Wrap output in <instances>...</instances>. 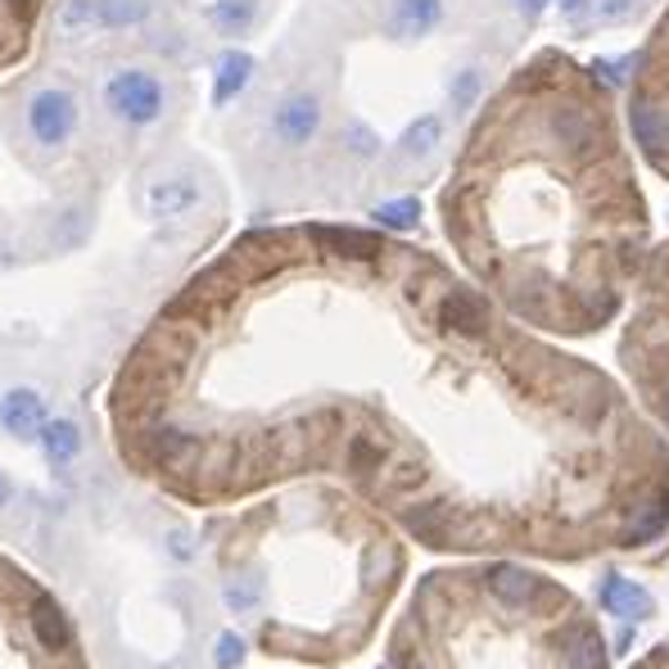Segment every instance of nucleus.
<instances>
[{"label":"nucleus","mask_w":669,"mask_h":669,"mask_svg":"<svg viewBox=\"0 0 669 669\" xmlns=\"http://www.w3.org/2000/svg\"><path fill=\"white\" fill-rule=\"evenodd\" d=\"M548 579L525 566L435 575L421 583L385 669H566V633H543L561 611Z\"/></svg>","instance_id":"nucleus-1"},{"label":"nucleus","mask_w":669,"mask_h":669,"mask_svg":"<svg viewBox=\"0 0 669 669\" xmlns=\"http://www.w3.org/2000/svg\"><path fill=\"white\" fill-rule=\"evenodd\" d=\"M0 669H91L63 601L0 552Z\"/></svg>","instance_id":"nucleus-2"},{"label":"nucleus","mask_w":669,"mask_h":669,"mask_svg":"<svg viewBox=\"0 0 669 669\" xmlns=\"http://www.w3.org/2000/svg\"><path fill=\"white\" fill-rule=\"evenodd\" d=\"M100 109L127 131H150L172 109L168 78L150 63H118L100 78Z\"/></svg>","instance_id":"nucleus-3"},{"label":"nucleus","mask_w":669,"mask_h":669,"mask_svg":"<svg viewBox=\"0 0 669 669\" xmlns=\"http://www.w3.org/2000/svg\"><path fill=\"white\" fill-rule=\"evenodd\" d=\"M78 127H82V100H78L73 87L41 82V87L28 91V100H23V131H28V141L41 154L69 150V141L78 137Z\"/></svg>","instance_id":"nucleus-4"},{"label":"nucleus","mask_w":669,"mask_h":669,"mask_svg":"<svg viewBox=\"0 0 669 669\" xmlns=\"http://www.w3.org/2000/svg\"><path fill=\"white\" fill-rule=\"evenodd\" d=\"M204 172L194 163H163L150 177H141V209L154 222H177L190 218L199 204H204Z\"/></svg>","instance_id":"nucleus-5"},{"label":"nucleus","mask_w":669,"mask_h":669,"mask_svg":"<svg viewBox=\"0 0 669 669\" xmlns=\"http://www.w3.org/2000/svg\"><path fill=\"white\" fill-rule=\"evenodd\" d=\"M154 19V0H63L54 28L59 37H91V32H131Z\"/></svg>","instance_id":"nucleus-6"},{"label":"nucleus","mask_w":669,"mask_h":669,"mask_svg":"<svg viewBox=\"0 0 669 669\" xmlns=\"http://www.w3.org/2000/svg\"><path fill=\"white\" fill-rule=\"evenodd\" d=\"M321 122H326L321 96L308 87H290L272 109H267V137H272L277 150L303 154L321 137Z\"/></svg>","instance_id":"nucleus-7"},{"label":"nucleus","mask_w":669,"mask_h":669,"mask_svg":"<svg viewBox=\"0 0 669 669\" xmlns=\"http://www.w3.org/2000/svg\"><path fill=\"white\" fill-rule=\"evenodd\" d=\"M435 326L443 334H452V340H466V345H485L489 330H493L489 303L476 290H461V286H452L435 299Z\"/></svg>","instance_id":"nucleus-8"},{"label":"nucleus","mask_w":669,"mask_h":669,"mask_svg":"<svg viewBox=\"0 0 669 669\" xmlns=\"http://www.w3.org/2000/svg\"><path fill=\"white\" fill-rule=\"evenodd\" d=\"M46 421H50V403H46L41 389L19 385V389L0 393V430H6V435H14V439H37Z\"/></svg>","instance_id":"nucleus-9"},{"label":"nucleus","mask_w":669,"mask_h":669,"mask_svg":"<svg viewBox=\"0 0 669 669\" xmlns=\"http://www.w3.org/2000/svg\"><path fill=\"white\" fill-rule=\"evenodd\" d=\"M443 14H448V0H389L385 32L393 41H421L443 23Z\"/></svg>","instance_id":"nucleus-10"},{"label":"nucleus","mask_w":669,"mask_h":669,"mask_svg":"<svg viewBox=\"0 0 669 669\" xmlns=\"http://www.w3.org/2000/svg\"><path fill=\"white\" fill-rule=\"evenodd\" d=\"M312 244L326 258H340V262H380L385 258V240L371 231H353V227H312L308 231Z\"/></svg>","instance_id":"nucleus-11"},{"label":"nucleus","mask_w":669,"mask_h":669,"mask_svg":"<svg viewBox=\"0 0 669 669\" xmlns=\"http://www.w3.org/2000/svg\"><path fill=\"white\" fill-rule=\"evenodd\" d=\"M253 54L249 50H236V46H227V50H218V59H213V109H227L231 100H240V91L253 82Z\"/></svg>","instance_id":"nucleus-12"},{"label":"nucleus","mask_w":669,"mask_h":669,"mask_svg":"<svg viewBox=\"0 0 669 669\" xmlns=\"http://www.w3.org/2000/svg\"><path fill=\"white\" fill-rule=\"evenodd\" d=\"M37 443H41V452H46V461L54 466V471H63V466H73L82 457V430L69 417H50L41 426Z\"/></svg>","instance_id":"nucleus-13"},{"label":"nucleus","mask_w":669,"mask_h":669,"mask_svg":"<svg viewBox=\"0 0 669 669\" xmlns=\"http://www.w3.org/2000/svg\"><path fill=\"white\" fill-rule=\"evenodd\" d=\"M439 141H443V118L439 113H421V118H412L403 127V137H398L393 154L403 159V163H421V159H430L439 150Z\"/></svg>","instance_id":"nucleus-14"},{"label":"nucleus","mask_w":669,"mask_h":669,"mask_svg":"<svg viewBox=\"0 0 669 669\" xmlns=\"http://www.w3.org/2000/svg\"><path fill=\"white\" fill-rule=\"evenodd\" d=\"M601 607H607L611 616H625V620H647V616H651V597H647L638 583L611 575L607 588H601Z\"/></svg>","instance_id":"nucleus-15"},{"label":"nucleus","mask_w":669,"mask_h":669,"mask_svg":"<svg viewBox=\"0 0 669 669\" xmlns=\"http://www.w3.org/2000/svg\"><path fill=\"white\" fill-rule=\"evenodd\" d=\"M629 127H633V137L647 154H656L660 146H669V113H660L651 100H638L629 109Z\"/></svg>","instance_id":"nucleus-16"},{"label":"nucleus","mask_w":669,"mask_h":669,"mask_svg":"<svg viewBox=\"0 0 669 669\" xmlns=\"http://www.w3.org/2000/svg\"><path fill=\"white\" fill-rule=\"evenodd\" d=\"M566 669H607V647H601L597 629L575 625L566 633Z\"/></svg>","instance_id":"nucleus-17"},{"label":"nucleus","mask_w":669,"mask_h":669,"mask_svg":"<svg viewBox=\"0 0 669 669\" xmlns=\"http://www.w3.org/2000/svg\"><path fill=\"white\" fill-rule=\"evenodd\" d=\"M204 19H209L222 37H240V32L253 28V19H258V0H213V6L204 10Z\"/></svg>","instance_id":"nucleus-18"},{"label":"nucleus","mask_w":669,"mask_h":669,"mask_svg":"<svg viewBox=\"0 0 669 669\" xmlns=\"http://www.w3.org/2000/svg\"><path fill=\"white\" fill-rule=\"evenodd\" d=\"M371 218H376V227H385V231H412V227L421 222V199H417V194L385 199V204L371 209Z\"/></svg>","instance_id":"nucleus-19"},{"label":"nucleus","mask_w":669,"mask_h":669,"mask_svg":"<svg viewBox=\"0 0 669 669\" xmlns=\"http://www.w3.org/2000/svg\"><path fill=\"white\" fill-rule=\"evenodd\" d=\"M340 146H345V154L349 159H358V163H371V159H380V137L367 127V122H345V131H340Z\"/></svg>","instance_id":"nucleus-20"},{"label":"nucleus","mask_w":669,"mask_h":669,"mask_svg":"<svg viewBox=\"0 0 669 669\" xmlns=\"http://www.w3.org/2000/svg\"><path fill=\"white\" fill-rule=\"evenodd\" d=\"M480 87H485V78H480V69H461V73H452V82H448V100H452V113H466L476 100H480Z\"/></svg>","instance_id":"nucleus-21"},{"label":"nucleus","mask_w":669,"mask_h":669,"mask_svg":"<svg viewBox=\"0 0 669 669\" xmlns=\"http://www.w3.org/2000/svg\"><path fill=\"white\" fill-rule=\"evenodd\" d=\"M552 131L561 137V146H575V150L592 141V122H588L579 109H561V113L552 118Z\"/></svg>","instance_id":"nucleus-22"},{"label":"nucleus","mask_w":669,"mask_h":669,"mask_svg":"<svg viewBox=\"0 0 669 669\" xmlns=\"http://www.w3.org/2000/svg\"><path fill=\"white\" fill-rule=\"evenodd\" d=\"M218 669H236L244 660V638L240 633H218Z\"/></svg>","instance_id":"nucleus-23"},{"label":"nucleus","mask_w":669,"mask_h":669,"mask_svg":"<svg viewBox=\"0 0 669 669\" xmlns=\"http://www.w3.org/2000/svg\"><path fill=\"white\" fill-rule=\"evenodd\" d=\"M633 6H638V0H601L597 14H601V19H620V14H629Z\"/></svg>","instance_id":"nucleus-24"},{"label":"nucleus","mask_w":669,"mask_h":669,"mask_svg":"<svg viewBox=\"0 0 669 669\" xmlns=\"http://www.w3.org/2000/svg\"><path fill=\"white\" fill-rule=\"evenodd\" d=\"M168 548L181 552V557H190V533H177V529H172V533H168Z\"/></svg>","instance_id":"nucleus-25"},{"label":"nucleus","mask_w":669,"mask_h":669,"mask_svg":"<svg viewBox=\"0 0 669 669\" xmlns=\"http://www.w3.org/2000/svg\"><path fill=\"white\" fill-rule=\"evenodd\" d=\"M10 498H14V485H10V476H6V471H0V507H6Z\"/></svg>","instance_id":"nucleus-26"},{"label":"nucleus","mask_w":669,"mask_h":669,"mask_svg":"<svg viewBox=\"0 0 669 669\" xmlns=\"http://www.w3.org/2000/svg\"><path fill=\"white\" fill-rule=\"evenodd\" d=\"M548 6V0H520V10H529V14H539Z\"/></svg>","instance_id":"nucleus-27"},{"label":"nucleus","mask_w":669,"mask_h":669,"mask_svg":"<svg viewBox=\"0 0 669 669\" xmlns=\"http://www.w3.org/2000/svg\"><path fill=\"white\" fill-rule=\"evenodd\" d=\"M10 6H14L19 14H32V6H37V0H10Z\"/></svg>","instance_id":"nucleus-28"},{"label":"nucleus","mask_w":669,"mask_h":669,"mask_svg":"<svg viewBox=\"0 0 669 669\" xmlns=\"http://www.w3.org/2000/svg\"><path fill=\"white\" fill-rule=\"evenodd\" d=\"M561 6H566L570 14H579V10H583V0H561Z\"/></svg>","instance_id":"nucleus-29"},{"label":"nucleus","mask_w":669,"mask_h":669,"mask_svg":"<svg viewBox=\"0 0 669 669\" xmlns=\"http://www.w3.org/2000/svg\"><path fill=\"white\" fill-rule=\"evenodd\" d=\"M665 417H669V389H665Z\"/></svg>","instance_id":"nucleus-30"}]
</instances>
